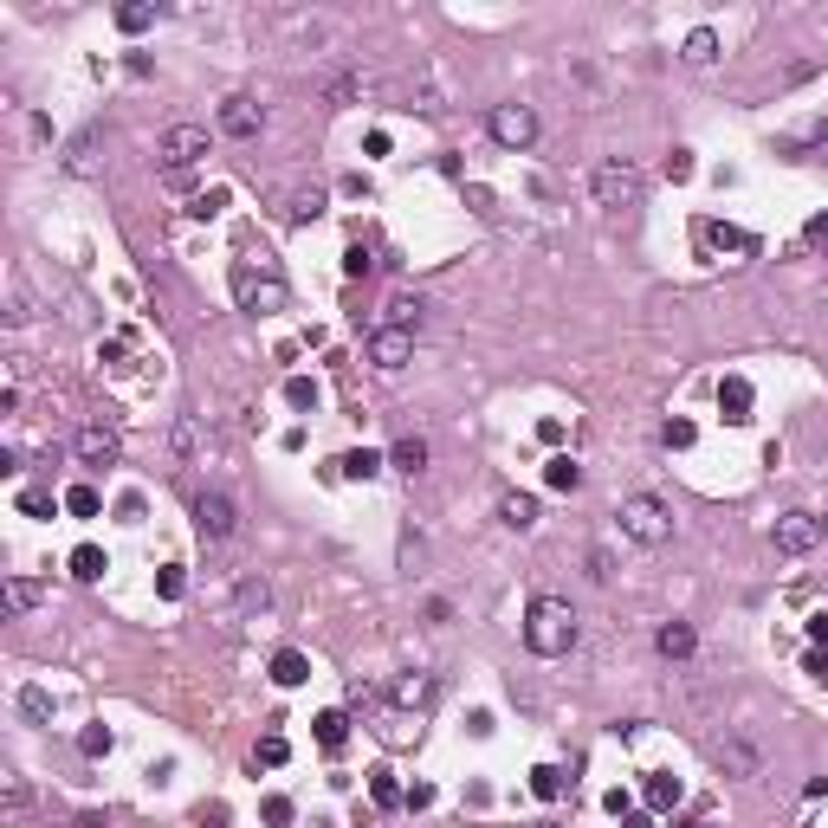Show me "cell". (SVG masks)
Wrapping results in <instances>:
<instances>
[{"label": "cell", "mask_w": 828, "mask_h": 828, "mask_svg": "<svg viewBox=\"0 0 828 828\" xmlns=\"http://www.w3.org/2000/svg\"><path fill=\"white\" fill-rule=\"evenodd\" d=\"M524 647H531L537 660H563L576 647V609L563 596H537L531 609H524Z\"/></svg>", "instance_id": "obj_1"}, {"label": "cell", "mask_w": 828, "mask_h": 828, "mask_svg": "<svg viewBox=\"0 0 828 828\" xmlns=\"http://www.w3.org/2000/svg\"><path fill=\"white\" fill-rule=\"evenodd\" d=\"M615 518H621V537H628V544H641V550H660L673 537V512L654 499V492H628Z\"/></svg>", "instance_id": "obj_2"}, {"label": "cell", "mask_w": 828, "mask_h": 828, "mask_svg": "<svg viewBox=\"0 0 828 828\" xmlns=\"http://www.w3.org/2000/svg\"><path fill=\"white\" fill-rule=\"evenodd\" d=\"M589 195H596V207H609V214H628V207H641V169H634L628 156L596 162V175H589Z\"/></svg>", "instance_id": "obj_3"}, {"label": "cell", "mask_w": 828, "mask_h": 828, "mask_svg": "<svg viewBox=\"0 0 828 828\" xmlns=\"http://www.w3.org/2000/svg\"><path fill=\"white\" fill-rule=\"evenodd\" d=\"M233 305H240V311H253V317H266V311H285V279H279V272H259V266H246V259H240V266H233Z\"/></svg>", "instance_id": "obj_4"}, {"label": "cell", "mask_w": 828, "mask_h": 828, "mask_svg": "<svg viewBox=\"0 0 828 828\" xmlns=\"http://www.w3.org/2000/svg\"><path fill=\"white\" fill-rule=\"evenodd\" d=\"M156 156H162V169H169V182H182V175L207 156V123H169L162 143H156Z\"/></svg>", "instance_id": "obj_5"}, {"label": "cell", "mask_w": 828, "mask_h": 828, "mask_svg": "<svg viewBox=\"0 0 828 828\" xmlns=\"http://www.w3.org/2000/svg\"><path fill=\"white\" fill-rule=\"evenodd\" d=\"M486 130H492V143H499V149H531L537 143V110L531 104H492Z\"/></svg>", "instance_id": "obj_6"}, {"label": "cell", "mask_w": 828, "mask_h": 828, "mask_svg": "<svg viewBox=\"0 0 828 828\" xmlns=\"http://www.w3.org/2000/svg\"><path fill=\"white\" fill-rule=\"evenodd\" d=\"M369 363H376L382 376H395V369H408V363H414V330L376 324V330H369Z\"/></svg>", "instance_id": "obj_7"}, {"label": "cell", "mask_w": 828, "mask_h": 828, "mask_svg": "<svg viewBox=\"0 0 828 828\" xmlns=\"http://www.w3.org/2000/svg\"><path fill=\"white\" fill-rule=\"evenodd\" d=\"M770 544H777L783 557H803V550L822 544V518L816 512H783L777 524H770Z\"/></svg>", "instance_id": "obj_8"}, {"label": "cell", "mask_w": 828, "mask_h": 828, "mask_svg": "<svg viewBox=\"0 0 828 828\" xmlns=\"http://www.w3.org/2000/svg\"><path fill=\"white\" fill-rule=\"evenodd\" d=\"M259 130H266V104L246 98V91H233V98L220 104V136H233V143H253Z\"/></svg>", "instance_id": "obj_9"}, {"label": "cell", "mask_w": 828, "mask_h": 828, "mask_svg": "<svg viewBox=\"0 0 828 828\" xmlns=\"http://www.w3.org/2000/svg\"><path fill=\"white\" fill-rule=\"evenodd\" d=\"M195 531L214 537V544H220V537H233V531H240V505H233L227 492H201V499H195Z\"/></svg>", "instance_id": "obj_10"}, {"label": "cell", "mask_w": 828, "mask_h": 828, "mask_svg": "<svg viewBox=\"0 0 828 828\" xmlns=\"http://www.w3.org/2000/svg\"><path fill=\"white\" fill-rule=\"evenodd\" d=\"M78 460L85 466H117V453H123V440H117V427H104V421H85L78 427Z\"/></svg>", "instance_id": "obj_11"}, {"label": "cell", "mask_w": 828, "mask_h": 828, "mask_svg": "<svg viewBox=\"0 0 828 828\" xmlns=\"http://www.w3.org/2000/svg\"><path fill=\"white\" fill-rule=\"evenodd\" d=\"M317 91H324L330 110H350V104H363V72H356V65H330V72L317 78Z\"/></svg>", "instance_id": "obj_12"}, {"label": "cell", "mask_w": 828, "mask_h": 828, "mask_svg": "<svg viewBox=\"0 0 828 828\" xmlns=\"http://www.w3.org/2000/svg\"><path fill=\"white\" fill-rule=\"evenodd\" d=\"M654 647H660V660H693V647H699L693 621H660V628H654Z\"/></svg>", "instance_id": "obj_13"}, {"label": "cell", "mask_w": 828, "mask_h": 828, "mask_svg": "<svg viewBox=\"0 0 828 828\" xmlns=\"http://www.w3.org/2000/svg\"><path fill=\"white\" fill-rule=\"evenodd\" d=\"M427 460H434V447H427L421 434H402V440L389 447V466H395V473H408V479H421Z\"/></svg>", "instance_id": "obj_14"}, {"label": "cell", "mask_w": 828, "mask_h": 828, "mask_svg": "<svg viewBox=\"0 0 828 828\" xmlns=\"http://www.w3.org/2000/svg\"><path fill=\"white\" fill-rule=\"evenodd\" d=\"M751 402H757V395H751V382H744V376L719 382V414H725V421H751Z\"/></svg>", "instance_id": "obj_15"}, {"label": "cell", "mask_w": 828, "mask_h": 828, "mask_svg": "<svg viewBox=\"0 0 828 828\" xmlns=\"http://www.w3.org/2000/svg\"><path fill=\"white\" fill-rule=\"evenodd\" d=\"M719 764L731 770V777H757V770H764V764H757V744H751V738H725V744H719Z\"/></svg>", "instance_id": "obj_16"}, {"label": "cell", "mask_w": 828, "mask_h": 828, "mask_svg": "<svg viewBox=\"0 0 828 828\" xmlns=\"http://www.w3.org/2000/svg\"><path fill=\"white\" fill-rule=\"evenodd\" d=\"M427 699H434V680H427V673H402V680H395V712H421Z\"/></svg>", "instance_id": "obj_17"}, {"label": "cell", "mask_w": 828, "mask_h": 828, "mask_svg": "<svg viewBox=\"0 0 828 828\" xmlns=\"http://www.w3.org/2000/svg\"><path fill=\"white\" fill-rule=\"evenodd\" d=\"M65 169L72 175H98V130H78L72 149H65Z\"/></svg>", "instance_id": "obj_18"}, {"label": "cell", "mask_w": 828, "mask_h": 828, "mask_svg": "<svg viewBox=\"0 0 828 828\" xmlns=\"http://www.w3.org/2000/svg\"><path fill=\"white\" fill-rule=\"evenodd\" d=\"M272 680H279V686H305L311 680V660L298 654V647H279V654H272Z\"/></svg>", "instance_id": "obj_19"}, {"label": "cell", "mask_w": 828, "mask_h": 828, "mask_svg": "<svg viewBox=\"0 0 828 828\" xmlns=\"http://www.w3.org/2000/svg\"><path fill=\"white\" fill-rule=\"evenodd\" d=\"M233 602H240V615H266L272 609V583H266V576H240Z\"/></svg>", "instance_id": "obj_20"}, {"label": "cell", "mask_w": 828, "mask_h": 828, "mask_svg": "<svg viewBox=\"0 0 828 828\" xmlns=\"http://www.w3.org/2000/svg\"><path fill=\"white\" fill-rule=\"evenodd\" d=\"M499 518L512 524V531H531V524H537V499H531V492H505V499H499Z\"/></svg>", "instance_id": "obj_21"}, {"label": "cell", "mask_w": 828, "mask_h": 828, "mask_svg": "<svg viewBox=\"0 0 828 828\" xmlns=\"http://www.w3.org/2000/svg\"><path fill=\"white\" fill-rule=\"evenodd\" d=\"M544 486H557V492H576V486H583V466H576L570 453H550V460H544Z\"/></svg>", "instance_id": "obj_22"}, {"label": "cell", "mask_w": 828, "mask_h": 828, "mask_svg": "<svg viewBox=\"0 0 828 828\" xmlns=\"http://www.w3.org/2000/svg\"><path fill=\"white\" fill-rule=\"evenodd\" d=\"M680 59L686 65H712V59H719V33H712V26H693L686 46H680Z\"/></svg>", "instance_id": "obj_23"}, {"label": "cell", "mask_w": 828, "mask_h": 828, "mask_svg": "<svg viewBox=\"0 0 828 828\" xmlns=\"http://www.w3.org/2000/svg\"><path fill=\"white\" fill-rule=\"evenodd\" d=\"M317 744H324V751H343V744H350V712H317Z\"/></svg>", "instance_id": "obj_24"}, {"label": "cell", "mask_w": 828, "mask_h": 828, "mask_svg": "<svg viewBox=\"0 0 828 828\" xmlns=\"http://www.w3.org/2000/svg\"><path fill=\"white\" fill-rule=\"evenodd\" d=\"M647 809H680V777H667V770H654V777L641 783Z\"/></svg>", "instance_id": "obj_25"}, {"label": "cell", "mask_w": 828, "mask_h": 828, "mask_svg": "<svg viewBox=\"0 0 828 828\" xmlns=\"http://www.w3.org/2000/svg\"><path fill=\"white\" fill-rule=\"evenodd\" d=\"M46 602V589L33 583V576H7V615H26V609H39Z\"/></svg>", "instance_id": "obj_26"}, {"label": "cell", "mask_w": 828, "mask_h": 828, "mask_svg": "<svg viewBox=\"0 0 828 828\" xmlns=\"http://www.w3.org/2000/svg\"><path fill=\"white\" fill-rule=\"evenodd\" d=\"M369 796H376V809H402L408 790L395 783V770H369Z\"/></svg>", "instance_id": "obj_27"}, {"label": "cell", "mask_w": 828, "mask_h": 828, "mask_svg": "<svg viewBox=\"0 0 828 828\" xmlns=\"http://www.w3.org/2000/svg\"><path fill=\"white\" fill-rule=\"evenodd\" d=\"M104 570H110V557H104L98 544H78V550H72V576H78V583H98Z\"/></svg>", "instance_id": "obj_28"}, {"label": "cell", "mask_w": 828, "mask_h": 828, "mask_svg": "<svg viewBox=\"0 0 828 828\" xmlns=\"http://www.w3.org/2000/svg\"><path fill=\"white\" fill-rule=\"evenodd\" d=\"M337 473H343V479H376V473H382V453L356 447V453H343V460H337Z\"/></svg>", "instance_id": "obj_29"}, {"label": "cell", "mask_w": 828, "mask_h": 828, "mask_svg": "<svg viewBox=\"0 0 828 828\" xmlns=\"http://www.w3.org/2000/svg\"><path fill=\"white\" fill-rule=\"evenodd\" d=\"M531 796H537V803H563V770L557 764H537L531 770Z\"/></svg>", "instance_id": "obj_30"}, {"label": "cell", "mask_w": 828, "mask_h": 828, "mask_svg": "<svg viewBox=\"0 0 828 828\" xmlns=\"http://www.w3.org/2000/svg\"><path fill=\"white\" fill-rule=\"evenodd\" d=\"M285 214H292V227H311V220L324 214V188H298V195H292V207H285Z\"/></svg>", "instance_id": "obj_31"}, {"label": "cell", "mask_w": 828, "mask_h": 828, "mask_svg": "<svg viewBox=\"0 0 828 828\" xmlns=\"http://www.w3.org/2000/svg\"><path fill=\"white\" fill-rule=\"evenodd\" d=\"M285 757H292V744H285V731H266L259 738V751H253V764H266V770H279Z\"/></svg>", "instance_id": "obj_32"}, {"label": "cell", "mask_w": 828, "mask_h": 828, "mask_svg": "<svg viewBox=\"0 0 828 828\" xmlns=\"http://www.w3.org/2000/svg\"><path fill=\"white\" fill-rule=\"evenodd\" d=\"M65 512H72V518H98L104 512L98 486H72V492H65Z\"/></svg>", "instance_id": "obj_33"}, {"label": "cell", "mask_w": 828, "mask_h": 828, "mask_svg": "<svg viewBox=\"0 0 828 828\" xmlns=\"http://www.w3.org/2000/svg\"><path fill=\"white\" fill-rule=\"evenodd\" d=\"M382 324H395V330H414V324H421V298H389V317H382Z\"/></svg>", "instance_id": "obj_34"}, {"label": "cell", "mask_w": 828, "mask_h": 828, "mask_svg": "<svg viewBox=\"0 0 828 828\" xmlns=\"http://www.w3.org/2000/svg\"><path fill=\"white\" fill-rule=\"evenodd\" d=\"M693 440H699V427H693V421H667V427H660V447H667V453H686Z\"/></svg>", "instance_id": "obj_35"}, {"label": "cell", "mask_w": 828, "mask_h": 828, "mask_svg": "<svg viewBox=\"0 0 828 828\" xmlns=\"http://www.w3.org/2000/svg\"><path fill=\"white\" fill-rule=\"evenodd\" d=\"M285 402H292L298 414H311L317 408V382L311 376H292V382H285Z\"/></svg>", "instance_id": "obj_36"}, {"label": "cell", "mask_w": 828, "mask_h": 828, "mask_svg": "<svg viewBox=\"0 0 828 828\" xmlns=\"http://www.w3.org/2000/svg\"><path fill=\"white\" fill-rule=\"evenodd\" d=\"M149 20H156V7H143V0H123V7H117V26H123V33H143Z\"/></svg>", "instance_id": "obj_37"}, {"label": "cell", "mask_w": 828, "mask_h": 828, "mask_svg": "<svg viewBox=\"0 0 828 828\" xmlns=\"http://www.w3.org/2000/svg\"><path fill=\"white\" fill-rule=\"evenodd\" d=\"M220 207H227V188H207V195H195V201H188V214H195V220H214Z\"/></svg>", "instance_id": "obj_38"}, {"label": "cell", "mask_w": 828, "mask_h": 828, "mask_svg": "<svg viewBox=\"0 0 828 828\" xmlns=\"http://www.w3.org/2000/svg\"><path fill=\"white\" fill-rule=\"evenodd\" d=\"M175 453H182V460H195V447H201V434H195V421H188V414H182V421H175Z\"/></svg>", "instance_id": "obj_39"}, {"label": "cell", "mask_w": 828, "mask_h": 828, "mask_svg": "<svg viewBox=\"0 0 828 828\" xmlns=\"http://www.w3.org/2000/svg\"><path fill=\"white\" fill-rule=\"evenodd\" d=\"M20 712H26V719H39V725H46V719H52V699L39 693V686H26V693H20Z\"/></svg>", "instance_id": "obj_40"}, {"label": "cell", "mask_w": 828, "mask_h": 828, "mask_svg": "<svg viewBox=\"0 0 828 828\" xmlns=\"http://www.w3.org/2000/svg\"><path fill=\"white\" fill-rule=\"evenodd\" d=\"M20 512H26V518H52V492L26 486V492H20Z\"/></svg>", "instance_id": "obj_41"}, {"label": "cell", "mask_w": 828, "mask_h": 828, "mask_svg": "<svg viewBox=\"0 0 828 828\" xmlns=\"http://www.w3.org/2000/svg\"><path fill=\"white\" fill-rule=\"evenodd\" d=\"M78 751H85V757H104L110 751V731L104 725H85V731H78Z\"/></svg>", "instance_id": "obj_42"}, {"label": "cell", "mask_w": 828, "mask_h": 828, "mask_svg": "<svg viewBox=\"0 0 828 828\" xmlns=\"http://www.w3.org/2000/svg\"><path fill=\"white\" fill-rule=\"evenodd\" d=\"M156 589H162V596H169V602H182V589H188V576H182V563H169V570H162V576H156Z\"/></svg>", "instance_id": "obj_43"}, {"label": "cell", "mask_w": 828, "mask_h": 828, "mask_svg": "<svg viewBox=\"0 0 828 828\" xmlns=\"http://www.w3.org/2000/svg\"><path fill=\"white\" fill-rule=\"evenodd\" d=\"M259 816H266L272 828H285V822L298 816V809H292V796H266V809H259Z\"/></svg>", "instance_id": "obj_44"}, {"label": "cell", "mask_w": 828, "mask_h": 828, "mask_svg": "<svg viewBox=\"0 0 828 828\" xmlns=\"http://www.w3.org/2000/svg\"><path fill=\"white\" fill-rule=\"evenodd\" d=\"M667 182H693V149H673L667 156Z\"/></svg>", "instance_id": "obj_45"}, {"label": "cell", "mask_w": 828, "mask_h": 828, "mask_svg": "<svg viewBox=\"0 0 828 828\" xmlns=\"http://www.w3.org/2000/svg\"><path fill=\"white\" fill-rule=\"evenodd\" d=\"M195 822H201V828H227L233 816H227V803H201V809H195Z\"/></svg>", "instance_id": "obj_46"}, {"label": "cell", "mask_w": 828, "mask_h": 828, "mask_svg": "<svg viewBox=\"0 0 828 828\" xmlns=\"http://www.w3.org/2000/svg\"><path fill=\"white\" fill-rule=\"evenodd\" d=\"M803 667H809V680H816V686H828V647H816V654H809Z\"/></svg>", "instance_id": "obj_47"}, {"label": "cell", "mask_w": 828, "mask_h": 828, "mask_svg": "<svg viewBox=\"0 0 828 828\" xmlns=\"http://www.w3.org/2000/svg\"><path fill=\"white\" fill-rule=\"evenodd\" d=\"M343 272H350V279H363V272H369V253H363V246H350V253H343Z\"/></svg>", "instance_id": "obj_48"}, {"label": "cell", "mask_w": 828, "mask_h": 828, "mask_svg": "<svg viewBox=\"0 0 828 828\" xmlns=\"http://www.w3.org/2000/svg\"><path fill=\"white\" fill-rule=\"evenodd\" d=\"M537 440H544V447H557V440H563V421H557V414H544V421H537Z\"/></svg>", "instance_id": "obj_49"}, {"label": "cell", "mask_w": 828, "mask_h": 828, "mask_svg": "<svg viewBox=\"0 0 828 828\" xmlns=\"http://www.w3.org/2000/svg\"><path fill=\"white\" fill-rule=\"evenodd\" d=\"M602 809H609L615 822H621V816H634V809H628V790H609V796H602Z\"/></svg>", "instance_id": "obj_50"}, {"label": "cell", "mask_w": 828, "mask_h": 828, "mask_svg": "<svg viewBox=\"0 0 828 828\" xmlns=\"http://www.w3.org/2000/svg\"><path fill=\"white\" fill-rule=\"evenodd\" d=\"M589 576H596V583H609V576H615L609 570V550H589Z\"/></svg>", "instance_id": "obj_51"}, {"label": "cell", "mask_w": 828, "mask_h": 828, "mask_svg": "<svg viewBox=\"0 0 828 828\" xmlns=\"http://www.w3.org/2000/svg\"><path fill=\"white\" fill-rule=\"evenodd\" d=\"M809 641L828 647V609H822V615H809Z\"/></svg>", "instance_id": "obj_52"}, {"label": "cell", "mask_w": 828, "mask_h": 828, "mask_svg": "<svg viewBox=\"0 0 828 828\" xmlns=\"http://www.w3.org/2000/svg\"><path fill=\"white\" fill-rule=\"evenodd\" d=\"M809 240H828V214H816V220H809Z\"/></svg>", "instance_id": "obj_53"}, {"label": "cell", "mask_w": 828, "mask_h": 828, "mask_svg": "<svg viewBox=\"0 0 828 828\" xmlns=\"http://www.w3.org/2000/svg\"><path fill=\"white\" fill-rule=\"evenodd\" d=\"M621 828H654V816H621Z\"/></svg>", "instance_id": "obj_54"}, {"label": "cell", "mask_w": 828, "mask_h": 828, "mask_svg": "<svg viewBox=\"0 0 828 828\" xmlns=\"http://www.w3.org/2000/svg\"><path fill=\"white\" fill-rule=\"evenodd\" d=\"M72 828H110V822H104V816H78Z\"/></svg>", "instance_id": "obj_55"}, {"label": "cell", "mask_w": 828, "mask_h": 828, "mask_svg": "<svg viewBox=\"0 0 828 828\" xmlns=\"http://www.w3.org/2000/svg\"><path fill=\"white\" fill-rule=\"evenodd\" d=\"M673 828H699V822H673Z\"/></svg>", "instance_id": "obj_56"}, {"label": "cell", "mask_w": 828, "mask_h": 828, "mask_svg": "<svg viewBox=\"0 0 828 828\" xmlns=\"http://www.w3.org/2000/svg\"><path fill=\"white\" fill-rule=\"evenodd\" d=\"M822 537H828V518H822Z\"/></svg>", "instance_id": "obj_57"}]
</instances>
